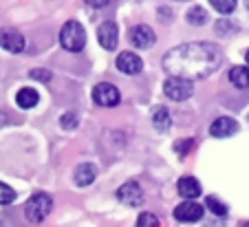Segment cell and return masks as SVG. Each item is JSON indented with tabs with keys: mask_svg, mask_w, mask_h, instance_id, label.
Segmentation results:
<instances>
[{
	"mask_svg": "<svg viewBox=\"0 0 249 227\" xmlns=\"http://www.w3.org/2000/svg\"><path fill=\"white\" fill-rule=\"evenodd\" d=\"M223 53L216 44L188 42L170 49L163 57V69L172 77H183L192 82L194 77H207L221 67Z\"/></svg>",
	"mask_w": 249,
	"mask_h": 227,
	"instance_id": "obj_1",
	"label": "cell"
},
{
	"mask_svg": "<svg viewBox=\"0 0 249 227\" xmlns=\"http://www.w3.org/2000/svg\"><path fill=\"white\" fill-rule=\"evenodd\" d=\"M60 44L66 49V51H82V49L86 47V31L84 27H82L80 22H75V20H71V22H66L64 27H62L60 31Z\"/></svg>",
	"mask_w": 249,
	"mask_h": 227,
	"instance_id": "obj_2",
	"label": "cell"
},
{
	"mask_svg": "<svg viewBox=\"0 0 249 227\" xmlns=\"http://www.w3.org/2000/svg\"><path fill=\"white\" fill-rule=\"evenodd\" d=\"M53 208V201L47 192H36L24 205V216L31 223H42Z\"/></svg>",
	"mask_w": 249,
	"mask_h": 227,
	"instance_id": "obj_3",
	"label": "cell"
},
{
	"mask_svg": "<svg viewBox=\"0 0 249 227\" xmlns=\"http://www.w3.org/2000/svg\"><path fill=\"white\" fill-rule=\"evenodd\" d=\"M163 93L174 102H183L188 97H192L194 86H192V82L183 80V77H168L163 84Z\"/></svg>",
	"mask_w": 249,
	"mask_h": 227,
	"instance_id": "obj_4",
	"label": "cell"
},
{
	"mask_svg": "<svg viewBox=\"0 0 249 227\" xmlns=\"http://www.w3.org/2000/svg\"><path fill=\"white\" fill-rule=\"evenodd\" d=\"M93 100L97 102L99 106H117L122 95H119V88L110 82H99L93 88Z\"/></svg>",
	"mask_w": 249,
	"mask_h": 227,
	"instance_id": "obj_5",
	"label": "cell"
},
{
	"mask_svg": "<svg viewBox=\"0 0 249 227\" xmlns=\"http://www.w3.org/2000/svg\"><path fill=\"white\" fill-rule=\"evenodd\" d=\"M117 199L122 203L130 205V208H139L143 203V192H141V185L137 181H126L122 188L117 190Z\"/></svg>",
	"mask_w": 249,
	"mask_h": 227,
	"instance_id": "obj_6",
	"label": "cell"
},
{
	"mask_svg": "<svg viewBox=\"0 0 249 227\" xmlns=\"http://www.w3.org/2000/svg\"><path fill=\"white\" fill-rule=\"evenodd\" d=\"M174 218L181 223H196L203 218V205H198L196 201H183L181 205H177L174 210Z\"/></svg>",
	"mask_w": 249,
	"mask_h": 227,
	"instance_id": "obj_7",
	"label": "cell"
},
{
	"mask_svg": "<svg viewBox=\"0 0 249 227\" xmlns=\"http://www.w3.org/2000/svg\"><path fill=\"white\" fill-rule=\"evenodd\" d=\"M117 69L122 73H126V75H137V73L143 69V62H141V57L137 55V53H130V51H124L117 55Z\"/></svg>",
	"mask_w": 249,
	"mask_h": 227,
	"instance_id": "obj_8",
	"label": "cell"
},
{
	"mask_svg": "<svg viewBox=\"0 0 249 227\" xmlns=\"http://www.w3.org/2000/svg\"><path fill=\"white\" fill-rule=\"evenodd\" d=\"M155 40H157V35L148 24H137L130 31V42L135 44L137 49H150L152 44H155Z\"/></svg>",
	"mask_w": 249,
	"mask_h": 227,
	"instance_id": "obj_9",
	"label": "cell"
},
{
	"mask_svg": "<svg viewBox=\"0 0 249 227\" xmlns=\"http://www.w3.org/2000/svg\"><path fill=\"white\" fill-rule=\"evenodd\" d=\"M24 38H22V34H18L16 29H2L0 31V47L2 49H7V51H11V53H20V51H24Z\"/></svg>",
	"mask_w": 249,
	"mask_h": 227,
	"instance_id": "obj_10",
	"label": "cell"
},
{
	"mask_svg": "<svg viewBox=\"0 0 249 227\" xmlns=\"http://www.w3.org/2000/svg\"><path fill=\"white\" fill-rule=\"evenodd\" d=\"M97 40H99V44H102L104 49L113 51V49L117 47V24L110 22V20L102 22L99 24V29H97Z\"/></svg>",
	"mask_w": 249,
	"mask_h": 227,
	"instance_id": "obj_11",
	"label": "cell"
},
{
	"mask_svg": "<svg viewBox=\"0 0 249 227\" xmlns=\"http://www.w3.org/2000/svg\"><path fill=\"white\" fill-rule=\"evenodd\" d=\"M236 130H238V123L231 117H218L216 122H212V126H210L212 137H218V139L231 137V135H236Z\"/></svg>",
	"mask_w": 249,
	"mask_h": 227,
	"instance_id": "obj_12",
	"label": "cell"
},
{
	"mask_svg": "<svg viewBox=\"0 0 249 227\" xmlns=\"http://www.w3.org/2000/svg\"><path fill=\"white\" fill-rule=\"evenodd\" d=\"M177 190H179V194L183 196V199H188V201L201 196V183H198L194 176H183V179H179Z\"/></svg>",
	"mask_w": 249,
	"mask_h": 227,
	"instance_id": "obj_13",
	"label": "cell"
},
{
	"mask_svg": "<svg viewBox=\"0 0 249 227\" xmlns=\"http://www.w3.org/2000/svg\"><path fill=\"white\" fill-rule=\"evenodd\" d=\"M75 183L80 185V188H86V185H90L95 181V176H97V168L93 166V163H80V166L75 168Z\"/></svg>",
	"mask_w": 249,
	"mask_h": 227,
	"instance_id": "obj_14",
	"label": "cell"
},
{
	"mask_svg": "<svg viewBox=\"0 0 249 227\" xmlns=\"http://www.w3.org/2000/svg\"><path fill=\"white\" fill-rule=\"evenodd\" d=\"M38 100H40V95H38V90H33V88H20L18 97H16L20 108H33V106L38 104Z\"/></svg>",
	"mask_w": 249,
	"mask_h": 227,
	"instance_id": "obj_15",
	"label": "cell"
},
{
	"mask_svg": "<svg viewBox=\"0 0 249 227\" xmlns=\"http://www.w3.org/2000/svg\"><path fill=\"white\" fill-rule=\"evenodd\" d=\"M230 82L238 88H249V67H231Z\"/></svg>",
	"mask_w": 249,
	"mask_h": 227,
	"instance_id": "obj_16",
	"label": "cell"
},
{
	"mask_svg": "<svg viewBox=\"0 0 249 227\" xmlns=\"http://www.w3.org/2000/svg\"><path fill=\"white\" fill-rule=\"evenodd\" d=\"M170 122H172V119H170V113H168V108H163V106L157 108L155 115H152V123H155V128L161 130V133H165L170 128Z\"/></svg>",
	"mask_w": 249,
	"mask_h": 227,
	"instance_id": "obj_17",
	"label": "cell"
},
{
	"mask_svg": "<svg viewBox=\"0 0 249 227\" xmlns=\"http://www.w3.org/2000/svg\"><path fill=\"white\" fill-rule=\"evenodd\" d=\"M188 22L190 24H205L207 22V14H205V9L203 7H198V5H194V7H190L188 9Z\"/></svg>",
	"mask_w": 249,
	"mask_h": 227,
	"instance_id": "obj_18",
	"label": "cell"
},
{
	"mask_svg": "<svg viewBox=\"0 0 249 227\" xmlns=\"http://www.w3.org/2000/svg\"><path fill=\"white\" fill-rule=\"evenodd\" d=\"M205 205H207V210H210V212H214L216 216H221V218L227 216V205L221 203L216 196H207V199H205Z\"/></svg>",
	"mask_w": 249,
	"mask_h": 227,
	"instance_id": "obj_19",
	"label": "cell"
},
{
	"mask_svg": "<svg viewBox=\"0 0 249 227\" xmlns=\"http://www.w3.org/2000/svg\"><path fill=\"white\" fill-rule=\"evenodd\" d=\"M210 5L218 11V14H231L236 9V0H210Z\"/></svg>",
	"mask_w": 249,
	"mask_h": 227,
	"instance_id": "obj_20",
	"label": "cell"
},
{
	"mask_svg": "<svg viewBox=\"0 0 249 227\" xmlns=\"http://www.w3.org/2000/svg\"><path fill=\"white\" fill-rule=\"evenodd\" d=\"M137 227H159V218L152 212H143L137 218Z\"/></svg>",
	"mask_w": 249,
	"mask_h": 227,
	"instance_id": "obj_21",
	"label": "cell"
},
{
	"mask_svg": "<svg viewBox=\"0 0 249 227\" xmlns=\"http://www.w3.org/2000/svg\"><path fill=\"white\" fill-rule=\"evenodd\" d=\"M16 201V192L9 188V185H5L2 181H0V205H9Z\"/></svg>",
	"mask_w": 249,
	"mask_h": 227,
	"instance_id": "obj_22",
	"label": "cell"
},
{
	"mask_svg": "<svg viewBox=\"0 0 249 227\" xmlns=\"http://www.w3.org/2000/svg\"><path fill=\"white\" fill-rule=\"evenodd\" d=\"M194 141L192 139H183V141H177V146H174V150L179 152V155H188L190 150H192Z\"/></svg>",
	"mask_w": 249,
	"mask_h": 227,
	"instance_id": "obj_23",
	"label": "cell"
},
{
	"mask_svg": "<svg viewBox=\"0 0 249 227\" xmlns=\"http://www.w3.org/2000/svg\"><path fill=\"white\" fill-rule=\"evenodd\" d=\"M31 77H33V80H40V82H49V80H51V73L44 71V69H33Z\"/></svg>",
	"mask_w": 249,
	"mask_h": 227,
	"instance_id": "obj_24",
	"label": "cell"
},
{
	"mask_svg": "<svg viewBox=\"0 0 249 227\" xmlns=\"http://www.w3.org/2000/svg\"><path fill=\"white\" fill-rule=\"evenodd\" d=\"M75 123H77V117L73 113H66L64 117H62V126H64V128H73Z\"/></svg>",
	"mask_w": 249,
	"mask_h": 227,
	"instance_id": "obj_25",
	"label": "cell"
},
{
	"mask_svg": "<svg viewBox=\"0 0 249 227\" xmlns=\"http://www.w3.org/2000/svg\"><path fill=\"white\" fill-rule=\"evenodd\" d=\"M86 5H90V7H95V9H99V7H106L110 2V0H84Z\"/></svg>",
	"mask_w": 249,
	"mask_h": 227,
	"instance_id": "obj_26",
	"label": "cell"
},
{
	"mask_svg": "<svg viewBox=\"0 0 249 227\" xmlns=\"http://www.w3.org/2000/svg\"><path fill=\"white\" fill-rule=\"evenodd\" d=\"M245 60H247V64H249V49L245 51Z\"/></svg>",
	"mask_w": 249,
	"mask_h": 227,
	"instance_id": "obj_27",
	"label": "cell"
},
{
	"mask_svg": "<svg viewBox=\"0 0 249 227\" xmlns=\"http://www.w3.org/2000/svg\"><path fill=\"white\" fill-rule=\"evenodd\" d=\"M240 227H249V221H247V223H243V225H240Z\"/></svg>",
	"mask_w": 249,
	"mask_h": 227,
	"instance_id": "obj_28",
	"label": "cell"
},
{
	"mask_svg": "<svg viewBox=\"0 0 249 227\" xmlns=\"http://www.w3.org/2000/svg\"><path fill=\"white\" fill-rule=\"evenodd\" d=\"M245 5H247V7H249V0H245Z\"/></svg>",
	"mask_w": 249,
	"mask_h": 227,
	"instance_id": "obj_29",
	"label": "cell"
}]
</instances>
